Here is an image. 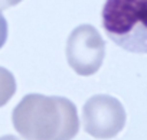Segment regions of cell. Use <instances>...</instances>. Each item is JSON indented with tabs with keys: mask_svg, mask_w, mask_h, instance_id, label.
Segmentation results:
<instances>
[{
	"mask_svg": "<svg viewBox=\"0 0 147 140\" xmlns=\"http://www.w3.org/2000/svg\"><path fill=\"white\" fill-rule=\"evenodd\" d=\"M0 140H20V139H19V137H16V136L7 134V136H2V137H0Z\"/></svg>",
	"mask_w": 147,
	"mask_h": 140,
	"instance_id": "8",
	"label": "cell"
},
{
	"mask_svg": "<svg viewBox=\"0 0 147 140\" xmlns=\"http://www.w3.org/2000/svg\"><path fill=\"white\" fill-rule=\"evenodd\" d=\"M12 121L26 140H72L80 131L75 104L56 95H25L15 107Z\"/></svg>",
	"mask_w": 147,
	"mask_h": 140,
	"instance_id": "1",
	"label": "cell"
},
{
	"mask_svg": "<svg viewBox=\"0 0 147 140\" xmlns=\"http://www.w3.org/2000/svg\"><path fill=\"white\" fill-rule=\"evenodd\" d=\"M125 110L113 95L98 94L82 108L84 130L95 139H113L125 126Z\"/></svg>",
	"mask_w": 147,
	"mask_h": 140,
	"instance_id": "4",
	"label": "cell"
},
{
	"mask_svg": "<svg viewBox=\"0 0 147 140\" xmlns=\"http://www.w3.org/2000/svg\"><path fill=\"white\" fill-rule=\"evenodd\" d=\"M101 20L120 48L134 53L147 51V0H105Z\"/></svg>",
	"mask_w": 147,
	"mask_h": 140,
	"instance_id": "2",
	"label": "cell"
},
{
	"mask_svg": "<svg viewBox=\"0 0 147 140\" xmlns=\"http://www.w3.org/2000/svg\"><path fill=\"white\" fill-rule=\"evenodd\" d=\"M16 93V80L9 69L0 66V107L9 103Z\"/></svg>",
	"mask_w": 147,
	"mask_h": 140,
	"instance_id": "5",
	"label": "cell"
},
{
	"mask_svg": "<svg viewBox=\"0 0 147 140\" xmlns=\"http://www.w3.org/2000/svg\"><path fill=\"white\" fill-rule=\"evenodd\" d=\"M22 0H0V10H5L9 7H13L16 5H19Z\"/></svg>",
	"mask_w": 147,
	"mask_h": 140,
	"instance_id": "7",
	"label": "cell"
},
{
	"mask_svg": "<svg viewBox=\"0 0 147 140\" xmlns=\"http://www.w3.org/2000/svg\"><path fill=\"white\" fill-rule=\"evenodd\" d=\"M7 35H9V26L6 22V18L3 16V13L0 12V49L3 48V45L7 41Z\"/></svg>",
	"mask_w": 147,
	"mask_h": 140,
	"instance_id": "6",
	"label": "cell"
},
{
	"mask_svg": "<svg viewBox=\"0 0 147 140\" xmlns=\"http://www.w3.org/2000/svg\"><path fill=\"white\" fill-rule=\"evenodd\" d=\"M105 56V42L91 25L75 28L66 42V59L78 75L88 77L101 68Z\"/></svg>",
	"mask_w": 147,
	"mask_h": 140,
	"instance_id": "3",
	"label": "cell"
}]
</instances>
